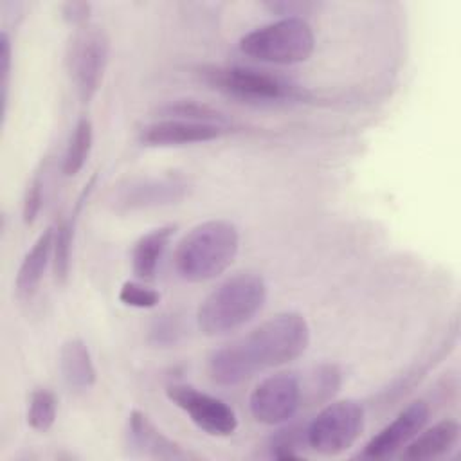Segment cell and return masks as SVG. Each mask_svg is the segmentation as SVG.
<instances>
[{
	"instance_id": "6da1fadb",
	"label": "cell",
	"mask_w": 461,
	"mask_h": 461,
	"mask_svg": "<svg viewBox=\"0 0 461 461\" xmlns=\"http://www.w3.org/2000/svg\"><path fill=\"white\" fill-rule=\"evenodd\" d=\"M310 344V326L297 312H283L247 335L214 349L207 360L209 378L223 387L243 384L256 373L285 366Z\"/></svg>"
},
{
	"instance_id": "8fae6325",
	"label": "cell",
	"mask_w": 461,
	"mask_h": 461,
	"mask_svg": "<svg viewBox=\"0 0 461 461\" xmlns=\"http://www.w3.org/2000/svg\"><path fill=\"white\" fill-rule=\"evenodd\" d=\"M429 412V405L423 400H414L366 443L360 456L366 459H385L394 456L425 427Z\"/></svg>"
},
{
	"instance_id": "30bf717a",
	"label": "cell",
	"mask_w": 461,
	"mask_h": 461,
	"mask_svg": "<svg viewBox=\"0 0 461 461\" xmlns=\"http://www.w3.org/2000/svg\"><path fill=\"white\" fill-rule=\"evenodd\" d=\"M189 193V184L180 176H146L128 182L113 198L122 211L164 207L182 202Z\"/></svg>"
},
{
	"instance_id": "7c38bea8",
	"label": "cell",
	"mask_w": 461,
	"mask_h": 461,
	"mask_svg": "<svg viewBox=\"0 0 461 461\" xmlns=\"http://www.w3.org/2000/svg\"><path fill=\"white\" fill-rule=\"evenodd\" d=\"M225 124L189 121V119H171L164 117L140 130V142L144 146H184L211 142L227 133Z\"/></svg>"
},
{
	"instance_id": "277c9868",
	"label": "cell",
	"mask_w": 461,
	"mask_h": 461,
	"mask_svg": "<svg viewBox=\"0 0 461 461\" xmlns=\"http://www.w3.org/2000/svg\"><path fill=\"white\" fill-rule=\"evenodd\" d=\"M315 49V34L304 18H279L256 27L240 40V50L254 59L274 65L306 61Z\"/></svg>"
},
{
	"instance_id": "ba28073f",
	"label": "cell",
	"mask_w": 461,
	"mask_h": 461,
	"mask_svg": "<svg viewBox=\"0 0 461 461\" xmlns=\"http://www.w3.org/2000/svg\"><path fill=\"white\" fill-rule=\"evenodd\" d=\"M166 396L187 418L209 436L227 438L238 429V416L234 409L221 398L203 393L187 384H171L166 387Z\"/></svg>"
},
{
	"instance_id": "d4e9b609",
	"label": "cell",
	"mask_w": 461,
	"mask_h": 461,
	"mask_svg": "<svg viewBox=\"0 0 461 461\" xmlns=\"http://www.w3.org/2000/svg\"><path fill=\"white\" fill-rule=\"evenodd\" d=\"M180 326L171 315H160L149 328V340L157 346H171L178 340Z\"/></svg>"
},
{
	"instance_id": "9a60e30c",
	"label": "cell",
	"mask_w": 461,
	"mask_h": 461,
	"mask_svg": "<svg viewBox=\"0 0 461 461\" xmlns=\"http://www.w3.org/2000/svg\"><path fill=\"white\" fill-rule=\"evenodd\" d=\"M52 247H54V227H47L38 240L32 243V247L23 256L20 268L16 272L14 288L18 297L29 299L38 290L45 268L52 258Z\"/></svg>"
},
{
	"instance_id": "cb8c5ba5",
	"label": "cell",
	"mask_w": 461,
	"mask_h": 461,
	"mask_svg": "<svg viewBox=\"0 0 461 461\" xmlns=\"http://www.w3.org/2000/svg\"><path fill=\"white\" fill-rule=\"evenodd\" d=\"M41 203H43V178H41V173H36L23 194L22 220L25 225H32L36 221L41 211Z\"/></svg>"
},
{
	"instance_id": "e0dca14e",
	"label": "cell",
	"mask_w": 461,
	"mask_h": 461,
	"mask_svg": "<svg viewBox=\"0 0 461 461\" xmlns=\"http://www.w3.org/2000/svg\"><path fill=\"white\" fill-rule=\"evenodd\" d=\"M176 225H162L142 234L131 249V270L139 279H153Z\"/></svg>"
},
{
	"instance_id": "ac0fdd59",
	"label": "cell",
	"mask_w": 461,
	"mask_h": 461,
	"mask_svg": "<svg viewBox=\"0 0 461 461\" xmlns=\"http://www.w3.org/2000/svg\"><path fill=\"white\" fill-rule=\"evenodd\" d=\"M95 178H90L86 184V189L81 193L76 203V211L70 214V218L61 220L59 225L54 229V247H52V270H54V279L58 285H65L70 274V261H72V241H74V225H76V216L83 205V200L90 194L94 187Z\"/></svg>"
},
{
	"instance_id": "83f0119b",
	"label": "cell",
	"mask_w": 461,
	"mask_h": 461,
	"mask_svg": "<svg viewBox=\"0 0 461 461\" xmlns=\"http://www.w3.org/2000/svg\"><path fill=\"white\" fill-rule=\"evenodd\" d=\"M92 13V4L90 2H81V0H70L61 5V16L67 23L74 27H85Z\"/></svg>"
},
{
	"instance_id": "7a4b0ae2",
	"label": "cell",
	"mask_w": 461,
	"mask_h": 461,
	"mask_svg": "<svg viewBox=\"0 0 461 461\" xmlns=\"http://www.w3.org/2000/svg\"><path fill=\"white\" fill-rule=\"evenodd\" d=\"M240 250L238 227L227 220H207L194 225L178 243L173 256L176 274L189 283L221 276Z\"/></svg>"
},
{
	"instance_id": "8992f818",
	"label": "cell",
	"mask_w": 461,
	"mask_h": 461,
	"mask_svg": "<svg viewBox=\"0 0 461 461\" xmlns=\"http://www.w3.org/2000/svg\"><path fill=\"white\" fill-rule=\"evenodd\" d=\"M110 59V36L103 27L85 25L76 31L67 49L70 79L81 103H90L101 88Z\"/></svg>"
},
{
	"instance_id": "5bb4252c",
	"label": "cell",
	"mask_w": 461,
	"mask_h": 461,
	"mask_svg": "<svg viewBox=\"0 0 461 461\" xmlns=\"http://www.w3.org/2000/svg\"><path fill=\"white\" fill-rule=\"evenodd\" d=\"M461 427L456 420H443L427 430H420L402 450V459L429 461L447 456L459 441Z\"/></svg>"
},
{
	"instance_id": "484cf974",
	"label": "cell",
	"mask_w": 461,
	"mask_h": 461,
	"mask_svg": "<svg viewBox=\"0 0 461 461\" xmlns=\"http://www.w3.org/2000/svg\"><path fill=\"white\" fill-rule=\"evenodd\" d=\"M301 436L295 429H285L279 434H276L270 441L272 457L276 459H299L301 454L297 452V443Z\"/></svg>"
},
{
	"instance_id": "ffe728a7",
	"label": "cell",
	"mask_w": 461,
	"mask_h": 461,
	"mask_svg": "<svg viewBox=\"0 0 461 461\" xmlns=\"http://www.w3.org/2000/svg\"><path fill=\"white\" fill-rule=\"evenodd\" d=\"M58 412L56 394L47 387H38L29 396L27 405V423L32 430L47 432L52 429Z\"/></svg>"
},
{
	"instance_id": "5b68a950",
	"label": "cell",
	"mask_w": 461,
	"mask_h": 461,
	"mask_svg": "<svg viewBox=\"0 0 461 461\" xmlns=\"http://www.w3.org/2000/svg\"><path fill=\"white\" fill-rule=\"evenodd\" d=\"M200 76L211 88L243 101H288L303 97L297 85L259 68L241 65L203 67Z\"/></svg>"
},
{
	"instance_id": "4fadbf2b",
	"label": "cell",
	"mask_w": 461,
	"mask_h": 461,
	"mask_svg": "<svg viewBox=\"0 0 461 461\" xmlns=\"http://www.w3.org/2000/svg\"><path fill=\"white\" fill-rule=\"evenodd\" d=\"M128 445L140 456L167 461H189L200 456L184 448L180 443L166 436L142 411H131L128 416Z\"/></svg>"
},
{
	"instance_id": "2e32d148",
	"label": "cell",
	"mask_w": 461,
	"mask_h": 461,
	"mask_svg": "<svg viewBox=\"0 0 461 461\" xmlns=\"http://www.w3.org/2000/svg\"><path fill=\"white\" fill-rule=\"evenodd\" d=\"M59 369L65 384L74 391H88L97 380L90 349L79 337L63 342L59 349Z\"/></svg>"
},
{
	"instance_id": "7402d4cb",
	"label": "cell",
	"mask_w": 461,
	"mask_h": 461,
	"mask_svg": "<svg viewBox=\"0 0 461 461\" xmlns=\"http://www.w3.org/2000/svg\"><path fill=\"white\" fill-rule=\"evenodd\" d=\"M162 112L166 117H171V119H189V121L225 124V119H223V115H220V112H216L209 106L198 104L194 101H178V103L167 104Z\"/></svg>"
},
{
	"instance_id": "603a6c76",
	"label": "cell",
	"mask_w": 461,
	"mask_h": 461,
	"mask_svg": "<svg viewBox=\"0 0 461 461\" xmlns=\"http://www.w3.org/2000/svg\"><path fill=\"white\" fill-rule=\"evenodd\" d=\"M119 301L131 308H153L160 301V294L137 281H126L119 288Z\"/></svg>"
},
{
	"instance_id": "52a82bcc",
	"label": "cell",
	"mask_w": 461,
	"mask_h": 461,
	"mask_svg": "<svg viewBox=\"0 0 461 461\" xmlns=\"http://www.w3.org/2000/svg\"><path fill=\"white\" fill-rule=\"evenodd\" d=\"M364 429V407L355 400L328 403L304 429L306 445L322 456H339L353 447Z\"/></svg>"
},
{
	"instance_id": "f1b7e54d",
	"label": "cell",
	"mask_w": 461,
	"mask_h": 461,
	"mask_svg": "<svg viewBox=\"0 0 461 461\" xmlns=\"http://www.w3.org/2000/svg\"><path fill=\"white\" fill-rule=\"evenodd\" d=\"M265 7L281 18H303L310 9L317 7L313 2H267Z\"/></svg>"
},
{
	"instance_id": "d6986e66",
	"label": "cell",
	"mask_w": 461,
	"mask_h": 461,
	"mask_svg": "<svg viewBox=\"0 0 461 461\" xmlns=\"http://www.w3.org/2000/svg\"><path fill=\"white\" fill-rule=\"evenodd\" d=\"M94 144V126L92 121L85 115L79 117L65 148L61 171L65 176H76L86 164Z\"/></svg>"
},
{
	"instance_id": "3957f363",
	"label": "cell",
	"mask_w": 461,
	"mask_h": 461,
	"mask_svg": "<svg viewBox=\"0 0 461 461\" xmlns=\"http://www.w3.org/2000/svg\"><path fill=\"white\" fill-rule=\"evenodd\" d=\"M267 301V283L258 272H238L205 295L196 312L202 333L214 337L247 324Z\"/></svg>"
},
{
	"instance_id": "9c48e42d",
	"label": "cell",
	"mask_w": 461,
	"mask_h": 461,
	"mask_svg": "<svg viewBox=\"0 0 461 461\" xmlns=\"http://www.w3.org/2000/svg\"><path fill=\"white\" fill-rule=\"evenodd\" d=\"M303 403V385L294 373H276L263 378L250 393L249 409L263 425H281L295 416Z\"/></svg>"
},
{
	"instance_id": "4316f807",
	"label": "cell",
	"mask_w": 461,
	"mask_h": 461,
	"mask_svg": "<svg viewBox=\"0 0 461 461\" xmlns=\"http://www.w3.org/2000/svg\"><path fill=\"white\" fill-rule=\"evenodd\" d=\"M11 63H13V47H11V40H9V34H7L5 31H2V36H0V74H2L0 88H2V115H4V117H5V112H7Z\"/></svg>"
},
{
	"instance_id": "44dd1931",
	"label": "cell",
	"mask_w": 461,
	"mask_h": 461,
	"mask_svg": "<svg viewBox=\"0 0 461 461\" xmlns=\"http://www.w3.org/2000/svg\"><path fill=\"white\" fill-rule=\"evenodd\" d=\"M340 380L342 376L337 366L333 364L319 366L310 378V387H308L310 403H321L333 398V394L340 387Z\"/></svg>"
}]
</instances>
